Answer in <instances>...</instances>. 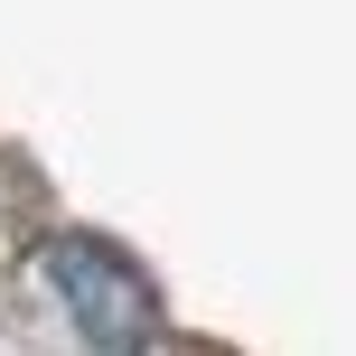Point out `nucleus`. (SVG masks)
Wrapping results in <instances>:
<instances>
[{
	"mask_svg": "<svg viewBox=\"0 0 356 356\" xmlns=\"http://www.w3.org/2000/svg\"><path fill=\"white\" fill-rule=\"evenodd\" d=\"M38 282L56 291V309H66V328L85 347H141L150 338V282L94 234H47L38 244Z\"/></svg>",
	"mask_w": 356,
	"mask_h": 356,
	"instance_id": "f257e3e1",
	"label": "nucleus"
}]
</instances>
